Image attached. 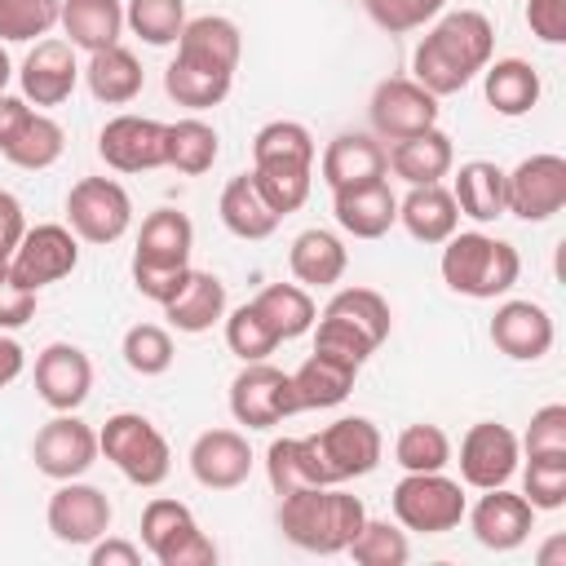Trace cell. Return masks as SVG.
<instances>
[{"mask_svg":"<svg viewBox=\"0 0 566 566\" xmlns=\"http://www.w3.org/2000/svg\"><path fill=\"white\" fill-rule=\"evenodd\" d=\"M230 84L234 75L230 71H212V66H199V62H186V57H172L168 71H164V88L177 106H190V111H208V106H221L230 97Z\"/></svg>","mask_w":566,"mask_h":566,"instance_id":"obj_40","label":"cell"},{"mask_svg":"<svg viewBox=\"0 0 566 566\" xmlns=\"http://www.w3.org/2000/svg\"><path fill=\"white\" fill-rule=\"evenodd\" d=\"M22 234H27V212H22V203H18V195L0 190V252L13 256V248H18Z\"/></svg>","mask_w":566,"mask_h":566,"instance_id":"obj_57","label":"cell"},{"mask_svg":"<svg viewBox=\"0 0 566 566\" xmlns=\"http://www.w3.org/2000/svg\"><path fill=\"white\" fill-rule=\"evenodd\" d=\"M102 447H97V429L88 420H80L75 411H57L53 420L40 424L35 442H31V460L44 478L53 482H71L84 478L97 464Z\"/></svg>","mask_w":566,"mask_h":566,"instance_id":"obj_11","label":"cell"},{"mask_svg":"<svg viewBox=\"0 0 566 566\" xmlns=\"http://www.w3.org/2000/svg\"><path fill=\"white\" fill-rule=\"evenodd\" d=\"M164 318L186 332V336H199V332H212L221 318H226V283L208 270H190V279L181 283V292L164 305Z\"/></svg>","mask_w":566,"mask_h":566,"instance_id":"obj_32","label":"cell"},{"mask_svg":"<svg viewBox=\"0 0 566 566\" xmlns=\"http://www.w3.org/2000/svg\"><path fill=\"white\" fill-rule=\"evenodd\" d=\"M345 265H349V252H345L340 234H332L323 226L301 230L287 248V270L301 287H336L345 279Z\"/></svg>","mask_w":566,"mask_h":566,"instance_id":"obj_27","label":"cell"},{"mask_svg":"<svg viewBox=\"0 0 566 566\" xmlns=\"http://www.w3.org/2000/svg\"><path fill=\"white\" fill-rule=\"evenodd\" d=\"M226 345H230V354H239L243 363H261V358H270L283 340L265 327V318L252 310V301L248 305H239V310H226Z\"/></svg>","mask_w":566,"mask_h":566,"instance_id":"obj_49","label":"cell"},{"mask_svg":"<svg viewBox=\"0 0 566 566\" xmlns=\"http://www.w3.org/2000/svg\"><path fill=\"white\" fill-rule=\"evenodd\" d=\"M22 371H27V349H22L9 332H0V389L13 385Z\"/></svg>","mask_w":566,"mask_h":566,"instance_id":"obj_59","label":"cell"},{"mask_svg":"<svg viewBox=\"0 0 566 566\" xmlns=\"http://www.w3.org/2000/svg\"><path fill=\"white\" fill-rule=\"evenodd\" d=\"M522 495L535 513H557L566 504V451H526Z\"/></svg>","mask_w":566,"mask_h":566,"instance_id":"obj_41","label":"cell"},{"mask_svg":"<svg viewBox=\"0 0 566 566\" xmlns=\"http://www.w3.org/2000/svg\"><path fill=\"white\" fill-rule=\"evenodd\" d=\"M305 451L318 486H345L354 478H367L380 464L385 438L367 416H340L327 429L305 433Z\"/></svg>","mask_w":566,"mask_h":566,"instance_id":"obj_4","label":"cell"},{"mask_svg":"<svg viewBox=\"0 0 566 566\" xmlns=\"http://www.w3.org/2000/svg\"><path fill=\"white\" fill-rule=\"evenodd\" d=\"M66 226L80 243H119L133 226V199L115 177H80L66 190Z\"/></svg>","mask_w":566,"mask_h":566,"instance_id":"obj_8","label":"cell"},{"mask_svg":"<svg viewBox=\"0 0 566 566\" xmlns=\"http://www.w3.org/2000/svg\"><path fill=\"white\" fill-rule=\"evenodd\" d=\"M252 310L265 318V327L279 340L305 336L314 327V318H318V305H314L310 287H301V283H270V287H261L252 296Z\"/></svg>","mask_w":566,"mask_h":566,"instance_id":"obj_37","label":"cell"},{"mask_svg":"<svg viewBox=\"0 0 566 566\" xmlns=\"http://www.w3.org/2000/svg\"><path fill=\"white\" fill-rule=\"evenodd\" d=\"M80 62L66 40H35V49L22 57L18 84L31 106H62L80 84Z\"/></svg>","mask_w":566,"mask_h":566,"instance_id":"obj_20","label":"cell"},{"mask_svg":"<svg viewBox=\"0 0 566 566\" xmlns=\"http://www.w3.org/2000/svg\"><path fill=\"white\" fill-rule=\"evenodd\" d=\"M394 464L402 473H433V469H447L451 464V438L438 429V424H407L398 438H394Z\"/></svg>","mask_w":566,"mask_h":566,"instance_id":"obj_45","label":"cell"},{"mask_svg":"<svg viewBox=\"0 0 566 566\" xmlns=\"http://www.w3.org/2000/svg\"><path fill=\"white\" fill-rule=\"evenodd\" d=\"M18 71H13V62H9V53H4V44H0V93H9V80H13Z\"/></svg>","mask_w":566,"mask_h":566,"instance_id":"obj_61","label":"cell"},{"mask_svg":"<svg viewBox=\"0 0 566 566\" xmlns=\"http://www.w3.org/2000/svg\"><path fill=\"white\" fill-rule=\"evenodd\" d=\"M35 305H40V292L13 283L9 274L0 279V332H18L35 318Z\"/></svg>","mask_w":566,"mask_h":566,"instance_id":"obj_53","label":"cell"},{"mask_svg":"<svg viewBox=\"0 0 566 566\" xmlns=\"http://www.w3.org/2000/svg\"><path fill=\"white\" fill-rule=\"evenodd\" d=\"M44 522H49V531H53L57 544H84L88 548L93 539H102L111 531L115 509H111V500H106L102 486L71 478V482H57V491L49 495Z\"/></svg>","mask_w":566,"mask_h":566,"instance_id":"obj_15","label":"cell"},{"mask_svg":"<svg viewBox=\"0 0 566 566\" xmlns=\"http://www.w3.org/2000/svg\"><path fill=\"white\" fill-rule=\"evenodd\" d=\"M314 137L296 119H270L252 137V164H314Z\"/></svg>","mask_w":566,"mask_h":566,"instance_id":"obj_42","label":"cell"},{"mask_svg":"<svg viewBox=\"0 0 566 566\" xmlns=\"http://www.w3.org/2000/svg\"><path fill=\"white\" fill-rule=\"evenodd\" d=\"M217 212H221V226H226L234 239H248V243L270 239V234L279 230V221H283V217L265 203V195L256 190V181H252L248 172H239V177H230V181L221 186Z\"/></svg>","mask_w":566,"mask_h":566,"instance_id":"obj_31","label":"cell"},{"mask_svg":"<svg viewBox=\"0 0 566 566\" xmlns=\"http://www.w3.org/2000/svg\"><path fill=\"white\" fill-rule=\"evenodd\" d=\"M486 106L504 119H522L539 102V71L526 57H491L482 71Z\"/></svg>","mask_w":566,"mask_h":566,"instance_id":"obj_30","label":"cell"},{"mask_svg":"<svg viewBox=\"0 0 566 566\" xmlns=\"http://www.w3.org/2000/svg\"><path fill=\"white\" fill-rule=\"evenodd\" d=\"M84 84H88V93H93L102 106H128V102L142 93L146 71H142V62H137V53H133V49L111 44V49L88 53Z\"/></svg>","mask_w":566,"mask_h":566,"instance_id":"obj_34","label":"cell"},{"mask_svg":"<svg viewBox=\"0 0 566 566\" xmlns=\"http://www.w3.org/2000/svg\"><path fill=\"white\" fill-rule=\"evenodd\" d=\"M221 155V137L208 119L186 115L164 128V168H177L181 177H203Z\"/></svg>","mask_w":566,"mask_h":566,"instance_id":"obj_35","label":"cell"},{"mask_svg":"<svg viewBox=\"0 0 566 566\" xmlns=\"http://www.w3.org/2000/svg\"><path fill=\"white\" fill-rule=\"evenodd\" d=\"M35 394L53 411H80L93 394V363L80 345L53 340L35 354Z\"/></svg>","mask_w":566,"mask_h":566,"instance_id":"obj_18","label":"cell"},{"mask_svg":"<svg viewBox=\"0 0 566 566\" xmlns=\"http://www.w3.org/2000/svg\"><path fill=\"white\" fill-rule=\"evenodd\" d=\"M332 217L349 239H385L398 226V195L389 181H367L349 190H332Z\"/></svg>","mask_w":566,"mask_h":566,"instance_id":"obj_23","label":"cell"},{"mask_svg":"<svg viewBox=\"0 0 566 566\" xmlns=\"http://www.w3.org/2000/svg\"><path fill=\"white\" fill-rule=\"evenodd\" d=\"M57 27L66 31L71 49L97 53V49L119 44V35H124V4L119 0H62Z\"/></svg>","mask_w":566,"mask_h":566,"instance_id":"obj_33","label":"cell"},{"mask_svg":"<svg viewBox=\"0 0 566 566\" xmlns=\"http://www.w3.org/2000/svg\"><path fill=\"white\" fill-rule=\"evenodd\" d=\"M495 53V27L478 9H451L438 13L424 40L411 53V80L429 88L433 97H451L469 88Z\"/></svg>","mask_w":566,"mask_h":566,"instance_id":"obj_1","label":"cell"},{"mask_svg":"<svg viewBox=\"0 0 566 566\" xmlns=\"http://www.w3.org/2000/svg\"><path fill=\"white\" fill-rule=\"evenodd\" d=\"M389 509H394V522L402 531H416V535H447L464 522V486L455 478H447L442 469L433 473H402L394 495H389Z\"/></svg>","mask_w":566,"mask_h":566,"instance_id":"obj_6","label":"cell"},{"mask_svg":"<svg viewBox=\"0 0 566 566\" xmlns=\"http://www.w3.org/2000/svg\"><path fill=\"white\" fill-rule=\"evenodd\" d=\"M442 4H447V0H363L367 18H371L380 31H389V35L429 27V22L442 13Z\"/></svg>","mask_w":566,"mask_h":566,"instance_id":"obj_51","label":"cell"},{"mask_svg":"<svg viewBox=\"0 0 566 566\" xmlns=\"http://www.w3.org/2000/svg\"><path fill=\"white\" fill-rule=\"evenodd\" d=\"M438 97L429 88H420L411 75H389L376 84L367 115H371V133L380 142H402L411 133H424L438 124Z\"/></svg>","mask_w":566,"mask_h":566,"instance_id":"obj_13","label":"cell"},{"mask_svg":"<svg viewBox=\"0 0 566 566\" xmlns=\"http://www.w3.org/2000/svg\"><path fill=\"white\" fill-rule=\"evenodd\" d=\"M190 279V265L186 270H155V265H133V287L146 296V301H155V305H168L177 292H181V283Z\"/></svg>","mask_w":566,"mask_h":566,"instance_id":"obj_55","label":"cell"},{"mask_svg":"<svg viewBox=\"0 0 566 566\" xmlns=\"http://www.w3.org/2000/svg\"><path fill=\"white\" fill-rule=\"evenodd\" d=\"M164 128L150 115H115L97 133V155L115 172H150L164 168Z\"/></svg>","mask_w":566,"mask_h":566,"instance_id":"obj_19","label":"cell"},{"mask_svg":"<svg viewBox=\"0 0 566 566\" xmlns=\"http://www.w3.org/2000/svg\"><path fill=\"white\" fill-rule=\"evenodd\" d=\"M230 416L243 429H274L287 416H296V394L292 376L279 371L274 363H243V371L230 380Z\"/></svg>","mask_w":566,"mask_h":566,"instance_id":"obj_10","label":"cell"},{"mask_svg":"<svg viewBox=\"0 0 566 566\" xmlns=\"http://www.w3.org/2000/svg\"><path fill=\"white\" fill-rule=\"evenodd\" d=\"M35 106L27 102V97H18V93H0V146L22 128V119L31 115Z\"/></svg>","mask_w":566,"mask_h":566,"instance_id":"obj_58","label":"cell"},{"mask_svg":"<svg viewBox=\"0 0 566 566\" xmlns=\"http://www.w3.org/2000/svg\"><path fill=\"white\" fill-rule=\"evenodd\" d=\"M88 562L93 566H142V544L133 539H119V535H102L88 544Z\"/></svg>","mask_w":566,"mask_h":566,"instance_id":"obj_56","label":"cell"},{"mask_svg":"<svg viewBox=\"0 0 566 566\" xmlns=\"http://www.w3.org/2000/svg\"><path fill=\"white\" fill-rule=\"evenodd\" d=\"M9 274V252H0V279Z\"/></svg>","mask_w":566,"mask_h":566,"instance_id":"obj_62","label":"cell"},{"mask_svg":"<svg viewBox=\"0 0 566 566\" xmlns=\"http://www.w3.org/2000/svg\"><path fill=\"white\" fill-rule=\"evenodd\" d=\"M177 57L234 75L239 71V57H243V35H239V27L230 18L199 13V18H186V27L177 35Z\"/></svg>","mask_w":566,"mask_h":566,"instance_id":"obj_25","label":"cell"},{"mask_svg":"<svg viewBox=\"0 0 566 566\" xmlns=\"http://www.w3.org/2000/svg\"><path fill=\"white\" fill-rule=\"evenodd\" d=\"M522 460V442L509 424L500 420H478L469 424V433L460 438V482L473 491H491V486H509V478L517 473Z\"/></svg>","mask_w":566,"mask_h":566,"instance_id":"obj_14","label":"cell"},{"mask_svg":"<svg viewBox=\"0 0 566 566\" xmlns=\"http://www.w3.org/2000/svg\"><path fill=\"white\" fill-rule=\"evenodd\" d=\"M142 548L159 566H212L217 562V544L199 531L190 504L172 495H155L142 509Z\"/></svg>","mask_w":566,"mask_h":566,"instance_id":"obj_7","label":"cell"},{"mask_svg":"<svg viewBox=\"0 0 566 566\" xmlns=\"http://www.w3.org/2000/svg\"><path fill=\"white\" fill-rule=\"evenodd\" d=\"M398 221L416 243L438 248L460 230V208H455V199H451V190L442 181L411 186L407 199H398Z\"/></svg>","mask_w":566,"mask_h":566,"instance_id":"obj_26","label":"cell"},{"mask_svg":"<svg viewBox=\"0 0 566 566\" xmlns=\"http://www.w3.org/2000/svg\"><path fill=\"white\" fill-rule=\"evenodd\" d=\"M486 336H491V345L504 358H513V363H539L553 349L557 327H553V314L539 301H500L495 314H491Z\"/></svg>","mask_w":566,"mask_h":566,"instance_id":"obj_17","label":"cell"},{"mask_svg":"<svg viewBox=\"0 0 566 566\" xmlns=\"http://www.w3.org/2000/svg\"><path fill=\"white\" fill-rule=\"evenodd\" d=\"M265 478H270L274 495H287L296 486H318L310 451H305V438H274L270 451H265Z\"/></svg>","mask_w":566,"mask_h":566,"instance_id":"obj_50","label":"cell"},{"mask_svg":"<svg viewBox=\"0 0 566 566\" xmlns=\"http://www.w3.org/2000/svg\"><path fill=\"white\" fill-rule=\"evenodd\" d=\"M327 318H340L345 327H354L371 349H380L394 332V314H389V301L376 292V287H340L332 292V301L323 305Z\"/></svg>","mask_w":566,"mask_h":566,"instance_id":"obj_39","label":"cell"},{"mask_svg":"<svg viewBox=\"0 0 566 566\" xmlns=\"http://www.w3.org/2000/svg\"><path fill=\"white\" fill-rule=\"evenodd\" d=\"M526 27L539 44H566V0H526Z\"/></svg>","mask_w":566,"mask_h":566,"instance_id":"obj_54","label":"cell"},{"mask_svg":"<svg viewBox=\"0 0 566 566\" xmlns=\"http://www.w3.org/2000/svg\"><path fill=\"white\" fill-rule=\"evenodd\" d=\"M124 27L146 40L150 49L177 44L181 27H186V0H128L124 4Z\"/></svg>","mask_w":566,"mask_h":566,"instance_id":"obj_44","label":"cell"},{"mask_svg":"<svg viewBox=\"0 0 566 566\" xmlns=\"http://www.w3.org/2000/svg\"><path fill=\"white\" fill-rule=\"evenodd\" d=\"M62 150H66V133H62V124H57L53 115H44V111H31V115L22 119V128L0 146V155H4L13 168H27V172L53 168V164L62 159Z\"/></svg>","mask_w":566,"mask_h":566,"instance_id":"obj_38","label":"cell"},{"mask_svg":"<svg viewBox=\"0 0 566 566\" xmlns=\"http://www.w3.org/2000/svg\"><path fill=\"white\" fill-rule=\"evenodd\" d=\"M367 522V509L345 486H296L279 495V531L287 544L305 553H345L358 526Z\"/></svg>","mask_w":566,"mask_h":566,"instance_id":"obj_2","label":"cell"},{"mask_svg":"<svg viewBox=\"0 0 566 566\" xmlns=\"http://www.w3.org/2000/svg\"><path fill=\"white\" fill-rule=\"evenodd\" d=\"M517 442H522V451H566V407L562 402L539 407Z\"/></svg>","mask_w":566,"mask_h":566,"instance_id":"obj_52","label":"cell"},{"mask_svg":"<svg viewBox=\"0 0 566 566\" xmlns=\"http://www.w3.org/2000/svg\"><path fill=\"white\" fill-rule=\"evenodd\" d=\"M442 283L455 292V296H469V301H495V296H509V287L517 283L522 274V256L509 239L500 234H486V230H455L447 243H442Z\"/></svg>","mask_w":566,"mask_h":566,"instance_id":"obj_3","label":"cell"},{"mask_svg":"<svg viewBox=\"0 0 566 566\" xmlns=\"http://www.w3.org/2000/svg\"><path fill=\"white\" fill-rule=\"evenodd\" d=\"M464 517H469L473 539H478L482 548H491V553H513V548H522V544L531 539V531H535V509L526 504L522 491H509V486L482 491L478 504L464 509Z\"/></svg>","mask_w":566,"mask_h":566,"instance_id":"obj_16","label":"cell"},{"mask_svg":"<svg viewBox=\"0 0 566 566\" xmlns=\"http://www.w3.org/2000/svg\"><path fill=\"white\" fill-rule=\"evenodd\" d=\"M62 0H0V40L27 44L57 27Z\"/></svg>","mask_w":566,"mask_h":566,"instance_id":"obj_48","label":"cell"},{"mask_svg":"<svg viewBox=\"0 0 566 566\" xmlns=\"http://www.w3.org/2000/svg\"><path fill=\"white\" fill-rule=\"evenodd\" d=\"M566 208V159L553 150L526 155L513 172H504V212L522 221H548Z\"/></svg>","mask_w":566,"mask_h":566,"instance_id":"obj_12","label":"cell"},{"mask_svg":"<svg viewBox=\"0 0 566 566\" xmlns=\"http://www.w3.org/2000/svg\"><path fill=\"white\" fill-rule=\"evenodd\" d=\"M102 455L133 482V486H159L172 473V451L168 438L142 416V411H115L97 429Z\"/></svg>","mask_w":566,"mask_h":566,"instance_id":"obj_5","label":"cell"},{"mask_svg":"<svg viewBox=\"0 0 566 566\" xmlns=\"http://www.w3.org/2000/svg\"><path fill=\"white\" fill-rule=\"evenodd\" d=\"M318 168H323L327 190H349V186H367V181L389 177V155H385L376 133H336L323 146Z\"/></svg>","mask_w":566,"mask_h":566,"instance_id":"obj_22","label":"cell"},{"mask_svg":"<svg viewBox=\"0 0 566 566\" xmlns=\"http://www.w3.org/2000/svg\"><path fill=\"white\" fill-rule=\"evenodd\" d=\"M256 181V190L265 195V203L287 217L296 212L305 199H310V186H314V164H252L248 172Z\"/></svg>","mask_w":566,"mask_h":566,"instance_id":"obj_43","label":"cell"},{"mask_svg":"<svg viewBox=\"0 0 566 566\" xmlns=\"http://www.w3.org/2000/svg\"><path fill=\"white\" fill-rule=\"evenodd\" d=\"M80 265V239L71 226H57V221H40V226H27V234L18 239L13 256H9V279L40 292L66 274H75Z\"/></svg>","mask_w":566,"mask_h":566,"instance_id":"obj_9","label":"cell"},{"mask_svg":"<svg viewBox=\"0 0 566 566\" xmlns=\"http://www.w3.org/2000/svg\"><path fill=\"white\" fill-rule=\"evenodd\" d=\"M535 562H539V566H566V535H553V539L535 553Z\"/></svg>","mask_w":566,"mask_h":566,"instance_id":"obj_60","label":"cell"},{"mask_svg":"<svg viewBox=\"0 0 566 566\" xmlns=\"http://www.w3.org/2000/svg\"><path fill=\"white\" fill-rule=\"evenodd\" d=\"M190 473L208 491H234L252 473V447L239 429H203L190 442Z\"/></svg>","mask_w":566,"mask_h":566,"instance_id":"obj_21","label":"cell"},{"mask_svg":"<svg viewBox=\"0 0 566 566\" xmlns=\"http://www.w3.org/2000/svg\"><path fill=\"white\" fill-rule=\"evenodd\" d=\"M358 367L332 354H310L296 371H292V394H296V411H323V407H340L354 394Z\"/></svg>","mask_w":566,"mask_h":566,"instance_id":"obj_29","label":"cell"},{"mask_svg":"<svg viewBox=\"0 0 566 566\" xmlns=\"http://www.w3.org/2000/svg\"><path fill=\"white\" fill-rule=\"evenodd\" d=\"M190 248H195V226L186 212L177 208H155L142 230H137V248H133V265H155V270H186L190 265Z\"/></svg>","mask_w":566,"mask_h":566,"instance_id":"obj_24","label":"cell"},{"mask_svg":"<svg viewBox=\"0 0 566 566\" xmlns=\"http://www.w3.org/2000/svg\"><path fill=\"white\" fill-rule=\"evenodd\" d=\"M451 199H455L460 217H469L478 226H491L495 217H504V168L491 164V159L460 164L455 186H451Z\"/></svg>","mask_w":566,"mask_h":566,"instance_id":"obj_36","label":"cell"},{"mask_svg":"<svg viewBox=\"0 0 566 566\" xmlns=\"http://www.w3.org/2000/svg\"><path fill=\"white\" fill-rule=\"evenodd\" d=\"M119 354H124L128 371H137V376H164L172 367V358H177L172 336L159 323H133L124 332V340H119Z\"/></svg>","mask_w":566,"mask_h":566,"instance_id":"obj_47","label":"cell"},{"mask_svg":"<svg viewBox=\"0 0 566 566\" xmlns=\"http://www.w3.org/2000/svg\"><path fill=\"white\" fill-rule=\"evenodd\" d=\"M358 566H402L411 557V544H407V531L398 522H385V517H367L358 526V535L349 539L345 548Z\"/></svg>","mask_w":566,"mask_h":566,"instance_id":"obj_46","label":"cell"},{"mask_svg":"<svg viewBox=\"0 0 566 566\" xmlns=\"http://www.w3.org/2000/svg\"><path fill=\"white\" fill-rule=\"evenodd\" d=\"M385 155H389L394 177H402L407 186H433V181H442V177L451 172V164H455V146H451V137H447L438 124L424 128V133H411V137L394 142Z\"/></svg>","mask_w":566,"mask_h":566,"instance_id":"obj_28","label":"cell"}]
</instances>
